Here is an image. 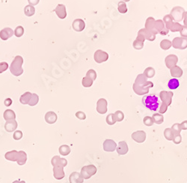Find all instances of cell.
Listing matches in <instances>:
<instances>
[{
	"label": "cell",
	"instance_id": "obj_1",
	"mask_svg": "<svg viewBox=\"0 0 187 183\" xmlns=\"http://www.w3.org/2000/svg\"><path fill=\"white\" fill-rule=\"evenodd\" d=\"M154 86V83L148 80V78L143 74H140L136 77L132 89L136 95H144L148 94L150 88Z\"/></svg>",
	"mask_w": 187,
	"mask_h": 183
},
{
	"label": "cell",
	"instance_id": "obj_2",
	"mask_svg": "<svg viewBox=\"0 0 187 183\" xmlns=\"http://www.w3.org/2000/svg\"><path fill=\"white\" fill-rule=\"evenodd\" d=\"M52 165L53 166V176L54 178L61 180L65 178V172L64 167L68 164V161L66 159L60 158V156L56 155L52 158L51 160Z\"/></svg>",
	"mask_w": 187,
	"mask_h": 183
},
{
	"label": "cell",
	"instance_id": "obj_3",
	"mask_svg": "<svg viewBox=\"0 0 187 183\" xmlns=\"http://www.w3.org/2000/svg\"><path fill=\"white\" fill-rule=\"evenodd\" d=\"M23 58L21 56H17L12 61L11 65L10 67L11 73L16 77H19L23 73Z\"/></svg>",
	"mask_w": 187,
	"mask_h": 183
},
{
	"label": "cell",
	"instance_id": "obj_4",
	"mask_svg": "<svg viewBox=\"0 0 187 183\" xmlns=\"http://www.w3.org/2000/svg\"><path fill=\"white\" fill-rule=\"evenodd\" d=\"M142 104L151 111H157L159 106V99L155 95H146L143 97Z\"/></svg>",
	"mask_w": 187,
	"mask_h": 183
},
{
	"label": "cell",
	"instance_id": "obj_5",
	"mask_svg": "<svg viewBox=\"0 0 187 183\" xmlns=\"http://www.w3.org/2000/svg\"><path fill=\"white\" fill-rule=\"evenodd\" d=\"M185 10L183 7L176 6L172 8L171 11V16L173 20L175 22H180L183 20V16H184Z\"/></svg>",
	"mask_w": 187,
	"mask_h": 183
},
{
	"label": "cell",
	"instance_id": "obj_6",
	"mask_svg": "<svg viewBox=\"0 0 187 183\" xmlns=\"http://www.w3.org/2000/svg\"><path fill=\"white\" fill-rule=\"evenodd\" d=\"M97 173V167L93 164L84 166L81 170V175L84 179H90L92 176L95 175Z\"/></svg>",
	"mask_w": 187,
	"mask_h": 183
},
{
	"label": "cell",
	"instance_id": "obj_7",
	"mask_svg": "<svg viewBox=\"0 0 187 183\" xmlns=\"http://www.w3.org/2000/svg\"><path fill=\"white\" fill-rule=\"evenodd\" d=\"M172 47L177 50H184L187 48V38L176 37L171 41Z\"/></svg>",
	"mask_w": 187,
	"mask_h": 183
},
{
	"label": "cell",
	"instance_id": "obj_8",
	"mask_svg": "<svg viewBox=\"0 0 187 183\" xmlns=\"http://www.w3.org/2000/svg\"><path fill=\"white\" fill-rule=\"evenodd\" d=\"M94 59L97 63L105 62L108 60L109 54L102 50H97L94 53Z\"/></svg>",
	"mask_w": 187,
	"mask_h": 183
},
{
	"label": "cell",
	"instance_id": "obj_9",
	"mask_svg": "<svg viewBox=\"0 0 187 183\" xmlns=\"http://www.w3.org/2000/svg\"><path fill=\"white\" fill-rule=\"evenodd\" d=\"M155 21L156 20L154 19L153 17H149L148 19L146 20V22H145V29L147 31H148L150 33L154 34V35H157L158 32L157 30H156L155 27Z\"/></svg>",
	"mask_w": 187,
	"mask_h": 183
},
{
	"label": "cell",
	"instance_id": "obj_10",
	"mask_svg": "<svg viewBox=\"0 0 187 183\" xmlns=\"http://www.w3.org/2000/svg\"><path fill=\"white\" fill-rule=\"evenodd\" d=\"M174 96V93L172 92H167V91H162L159 93V97L162 102L163 104H166L167 106H170L172 102V98Z\"/></svg>",
	"mask_w": 187,
	"mask_h": 183
},
{
	"label": "cell",
	"instance_id": "obj_11",
	"mask_svg": "<svg viewBox=\"0 0 187 183\" xmlns=\"http://www.w3.org/2000/svg\"><path fill=\"white\" fill-rule=\"evenodd\" d=\"M155 27L158 34H160L162 35H166L169 32V30L166 29L164 22L162 20H156Z\"/></svg>",
	"mask_w": 187,
	"mask_h": 183
},
{
	"label": "cell",
	"instance_id": "obj_12",
	"mask_svg": "<svg viewBox=\"0 0 187 183\" xmlns=\"http://www.w3.org/2000/svg\"><path fill=\"white\" fill-rule=\"evenodd\" d=\"M108 110V102L105 98H100L97 102V111L100 114L106 113Z\"/></svg>",
	"mask_w": 187,
	"mask_h": 183
},
{
	"label": "cell",
	"instance_id": "obj_13",
	"mask_svg": "<svg viewBox=\"0 0 187 183\" xmlns=\"http://www.w3.org/2000/svg\"><path fill=\"white\" fill-rule=\"evenodd\" d=\"M178 62V57H177L174 54H170L168 55L165 59V63H166V66L168 68H171L172 67L177 66V63Z\"/></svg>",
	"mask_w": 187,
	"mask_h": 183
},
{
	"label": "cell",
	"instance_id": "obj_14",
	"mask_svg": "<svg viewBox=\"0 0 187 183\" xmlns=\"http://www.w3.org/2000/svg\"><path fill=\"white\" fill-rule=\"evenodd\" d=\"M132 139H133L136 143L141 144L146 140V133L144 131H137L133 132L131 135Z\"/></svg>",
	"mask_w": 187,
	"mask_h": 183
},
{
	"label": "cell",
	"instance_id": "obj_15",
	"mask_svg": "<svg viewBox=\"0 0 187 183\" xmlns=\"http://www.w3.org/2000/svg\"><path fill=\"white\" fill-rule=\"evenodd\" d=\"M117 148V144L114 140H112L107 139L103 143V149L106 152H114Z\"/></svg>",
	"mask_w": 187,
	"mask_h": 183
},
{
	"label": "cell",
	"instance_id": "obj_16",
	"mask_svg": "<svg viewBox=\"0 0 187 183\" xmlns=\"http://www.w3.org/2000/svg\"><path fill=\"white\" fill-rule=\"evenodd\" d=\"M72 27L76 32H82L85 28V23L82 19H76L72 23Z\"/></svg>",
	"mask_w": 187,
	"mask_h": 183
},
{
	"label": "cell",
	"instance_id": "obj_17",
	"mask_svg": "<svg viewBox=\"0 0 187 183\" xmlns=\"http://www.w3.org/2000/svg\"><path fill=\"white\" fill-rule=\"evenodd\" d=\"M55 12L57 14V16L60 19H65L67 17V11L66 7L65 5L59 4L57 5V7L55 8Z\"/></svg>",
	"mask_w": 187,
	"mask_h": 183
},
{
	"label": "cell",
	"instance_id": "obj_18",
	"mask_svg": "<svg viewBox=\"0 0 187 183\" xmlns=\"http://www.w3.org/2000/svg\"><path fill=\"white\" fill-rule=\"evenodd\" d=\"M14 30L11 28H5L0 31V39L3 41H6L11 38L14 35Z\"/></svg>",
	"mask_w": 187,
	"mask_h": 183
},
{
	"label": "cell",
	"instance_id": "obj_19",
	"mask_svg": "<svg viewBox=\"0 0 187 183\" xmlns=\"http://www.w3.org/2000/svg\"><path fill=\"white\" fill-rule=\"evenodd\" d=\"M69 181L70 183H83L84 179L82 176L81 173L78 172H73L69 176Z\"/></svg>",
	"mask_w": 187,
	"mask_h": 183
},
{
	"label": "cell",
	"instance_id": "obj_20",
	"mask_svg": "<svg viewBox=\"0 0 187 183\" xmlns=\"http://www.w3.org/2000/svg\"><path fill=\"white\" fill-rule=\"evenodd\" d=\"M116 150H117V153L119 155H126L129 150L127 144L125 141H121V142H119L118 146L116 148Z\"/></svg>",
	"mask_w": 187,
	"mask_h": 183
},
{
	"label": "cell",
	"instance_id": "obj_21",
	"mask_svg": "<svg viewBox=\"0 0 187 183\" xmlns=\"http://www.w3.org/2000/svg\"><path fill=\"white\" fill-rule=\"evenodd\" d=\"M170 73L173 78H180V77H182L183 71L180 67L178 66H175L171 68Z\"/></svg>",
	"mask_w": 187,
	"mask_h": 183
},
{
	"label": "cell",
	"instance_id": "obj_22",
	"mask_svg": "<svg viewBox=\"0 0 187 183\" xmlns=\"http://www.w3.org/2000/svg\"><path fill=\"white\" fill-rule=\"evenodd\" d=\"M17 122L15 119L13 120L6 121V123L5 125V129L8 132H13L17 128Z\"/></svg>",
	"mask_w": 187,
	"mask_h": 183
},
{
	"label": "cell",
	"instance_id": "obj_23",
	"mask_svg": "<svg viewBox=\"0 0 187 183\" xmlns=\"http://www.w3.org/2000/svg\"><path fill=\"white\" fill-rule=\"evenodd\" d=\"M57 115L55 112L49 111L45 115V121L48 124H54L57 121Z\"/></svg>",
	"mask_w": 187,
	"mask_h": 183
},
{
	"label": "cell",
	"instance_id": "obj_24",
	"mask_svg": "<svg viewBox=\"0 0 187 183\" xmlns=\"http://www.w3.org/2000/svg\"><path fill=\"white\" fill-rule=\"evenodd\" d=\"M27 161V155L24 151H19L18 152V158L17 161V163L18 165L22 166L24 165L26 163Z\"/></svg>",
	"mask_w": 187,
	"mask_h": 183
},
{
	"label": "cell",
	"instance_id": "obj_25",
	"mask_svg": "<svg viewBox=\"0 0 187 183\" xmlns=\"http://www.w3.org/2000/svg\"><path fill=\"white\" fill-rule=\"evenodd\" d=\"M5 158L10 161H17L18 158V152L16 150L8 152L5 153Z\"/></svg>",
	"mask_w": 187,
	"mask_h": 183
},
{
	"label": "cell",
	"instance_id": "obj_26",
	"mask_svg": "<svg viewBox=\"0 0 187 183\" xmlns=\"http://www.w3.org/2000/svg\"><path fill=\"white\" fill-rule=\"evenodd\" d=\"M32 95V94L29 92H25L24 94H23V95L20 96V101L21 104H29V102Z\"/></svg>",
	"mask_w": 187,
	"mask_h": 183
},
{
	"label": "cell",
	"instance_id": "obj_27",
	"mask_svg": "<svg viewBox=\"0 0 187 183\" xmlns=\"http://www.w3.org/2000/svg\"><path fill=\"white\" fill-rule=\"evenodd\" d=\"M163 21L164 22L165 26H166L167 30H169L171 26V25L173 24L174 23V20L171 16V14H167V15L164 16Z\"/></svg>",
	"mask_w": 187,
	"mask_h": 183
},
{
	"label": "cell",
	"instance_id": "obj_28",
	"mask_svg": "<svg viewBox=\"0 0 187 183\" xmlns=\"http://www.w3.org/2000/svg\"><path fill=\"white\" fill-rule=\"evenodd\" d=\"M3 117L6 121L13 120V119H16V114L12 110H6L4 112Z\"/></svg>",
	"mask_w": 187,
	"mask_h": 183
},
{
	"label": "cell",
	"instance_id": "obj_29",
	"mask_svg": "<svg viewBox=\"0 0 187 183\" xmlns=\"http://www.w3.org/2000/svg\"><path fill=\"white\" fill-rule=\"evenodd\" d=\"M179 86H180V82H179L178 79H176V78L171 79L168 83V88L171 90L176 89H177L179 87Z\"/></svg>",
	"mask_w": 187,
	"mask_h": 183
},
{
	"label": "cell",
	"instance_id": "obj_30",
	"mask_svg": "<svg viewBox=\"0 0 187 183\" xmlns=\"http://www.w3.org/2000/svg\"><path fill=\"white\" fill-rule=\"evenodd\" d=\"M24 13L27 17H32L35 13V8H34L33 5H26L24 8Z\"/></svg>",
	"mask_w": 187,
	"mask_h": 183
},
{
	"label": "cell",
	"instance_id": "obj_31",
	"mask_svg": "<svg viewBox=\"0 0 187 183\" xmlns=\"http://www.w3.org/2000/svg\"><path fill=\"white\" fill-rule=\"evenodd\" d=\"M155 74H156V71L154 68H152V67H148V68H147L145 70L144 73H143V74H144L148 79L154 77V75H155Z\"/></svg>",
	"mask_w": 187,
	"mask_h": 183
},
{
	"label": "cell",
	"instance_id": "obj_32",
	"mask_svg": "<svg viewBox=\"0 0 187 183\" xmlns=\"http://www.w3.org/2000/svg\"><path fill=\"white\" fill-rule=\"evenodd\" d=\"M171 47V41L170 40L164 39L160 42V48L162 50H168V49H170Z\"/></svg>",
	"mask_w": 187,
	"mask_h": 183
},
{
	"label": "cell",
	"instance_id": "obj_33",
	"mask_svg": "<svg viewBox=\"0 0 187 183\" xmlns=\"http://www.w3.org/2000/svg\"><path fill=\"white\" fill-rule=\"evenodd\" d=\"M152 119H153L154 122L157 125L162 124L164 121V117H163V114L160 113H154L152 117Z\"/></svg>",
	"mask_w": 187,
	"mask_h": 183
},
{
	"label": "cell",
	"instance_id": "obj_34",
	"mask_svg": "<svg viewBox=\"0 0 187 183\" xmlns=\"http://www.w3.org/2000/svg\"><path fill=\"white\" fill-rule=\"evenodd\" d=\"M118 10L121 14H126L127 12V6L126 2L121 1L118 4Z\"/></svg>",
	"mask_w": 187,
	"mask_h": 183
},
{
	"label": "cell",
	"instance_id": "obj_35",
	"mask_svg": "<svg viewBox=\"0 0 187 183\" xmlns=\"http://www.w3.org/2000/svg\"><path fill=\"white\" fill-rule=\"evenodd\" d=\"M59 151L61 155L66 156V155H68L70 153V148L67 145H62L59 147Z\"/></svg>",
	"mask_w": 187,
	"mask_h": 183
},
{
	"label": "cell",
	"instance_id": "obj_36",
	"mask_svg": "<svg viewBox=\"0 0 187 183\" xmlns=\"http://www.w3.org/2000/svg\"><path fill=\"white\" fill-rule=\"evenodd\" d=\"M183 28V25H181L180 23L177 22H174L173 24L171 25V28L169 29V31L172 32H180L181 30Z\"/></svg>",
	"mask_w": 187,
	"mask_h": 183
},
{
	"label": "cell",
	"instance_id": "obj_37",
	"mask_svg": "<svg viewBox=\"0 0 187 183\" xmlns=\"http://www.w3.org/2000/svg\"><path fill=\"white\" fill-rule=\"evenodd\" d=\"M171 128L172 131H173L174 137L177 135H180V132L182 131L180 127V124H179V123H175V124H174Z\"/></svg>",
	"mask_w": 187,
	"mask_h": 183
},
{
	"label": "cell",
	"instance_id": "obj_38",
	"mask_svg": "<svg viewBox=\"0 0 187 183\" xmlns=\"http://www.w3.org/2000/svg\"><path fill=\"white\" fill-rule=\"evenodd\" d=\"M164 136L166 137V139L168 140H173L174 135L171 128H166V129H165Z\"/></svg>",
	"mask_w": 187,
	"mask_h": 183
},
{
	"label": "cell",
	"instance_id": "obj_39",
	"mask_svg": "<svg viewBox=\"0 0 187 183\" xmlns=\"http://www.w3.org/2000/svg\"><path fill=\"white\" fill-rule=\"evenodd\" d=\"M94 81L92 80L91 79L89 78V77H85L82 78V86H84V87H91V86L93 85Z\"/></svg>",
	"mask_w": 187,
	"mask_h": 183
},
{
	"label": "cell",
	"instance_id": "obj_40",
	"mask_svg": "<svg viewBox=\"0 0 187 183\" xmlns=\"http://www.w3.org/2000/svg\"><path fill=\"white\" fill-rule=\"evenodd\" d=\"M38 101H39L38 95L37 94L33 93L32 95V97H31L29 102V106H32V107L35 106V105L38 103Z\"/></svg>",
	"mask_w": 187,
	"mask_h": 183
},
{
	"label": "cell",
	"instance_id": "obj_41",
	"mask_svg": "<svg viewBox=\"0 0 187 183\" xmlns=\"http://www.w3.org/2000/svg\"><path fill=\"white\" fill-rule=\"evenodd\" d=\"M144 41L136 39L133 41V43H132V46H133L134 49H136V50H141V49L144 48Z\"/></svg>",
	"mask_w": 187,
	"mask_h": 183
},
{
	"label": "cell",
	"instance_id": "obj_42",
	"mask_svg": "<svg viewBox=\"0 0 187 183\" xmlns=\"http://www.w3.org/2000/svg\"><path fill=\"white\" fill-rule=\"evenodd\" d=\"M106 121L107 124L109 125V126L115 125V123L117 122H116V120H115V116H114V113L109 114V115L106 117Z\"/></svg>",
	"mask_w": 187,
	"mask_h": 183
},
{
	"label": "cell",
	"instance_id": "obj_43",
	"mask_svg": "<svg viewBox=\"0 0 187 183\" xmlns=\"http://www.w3.org/2000/svg\"><path fill=\"white\" fill-rule=\"evenodd\" d=\"M14 35H16V37H22V36L23 35V34H24V28L21 26H17V28L15 29V30L14 31Z\"/></svg>",
	"mask_w": 187,
	"mask_h": 183
},
{
	"label": "cell",
	"instance_id": "obj_44",
	"mask_svg": "<svg viewBox=\"0 0 187 183\" xmlns=\"http://www.w3.org/2000/svg\"><path fill=\"white\" fill-rule=\"evenodd\" d=\"M114 116H115L116 122H121V121H123V119H124V114H123V112L121 111V110L116 111L115 113H114Z\"/></svg>",
	"mask_w": 187,
	"mask_h": 183
},
{
	"label": "cell",
	"instance_id": "obj_45",
	"mask_svg": "<svg viewBox=\"0 0 187 183\" xmlns=\"http://www.w3.org/2000/svg\"><path fill=\"white\" fill-rule=\"evenodd\" d=\"M85 77H89V78L92 80L94 81L96 79H97V72L93 69L88 70V71H87L86 76H85Z\"/></svg>",
	"mask_w": 187,
	"mask_h": 183
},
{
	"label": "cell",
	"instance_id": "obj_46",
	"mask_svg": "<svg viewBox=\"0 0 187 183\" xmlns=\"http://www.w3.org/2000/svg\"><path fill=\"white\" fill-rule=\"evenodd\" d=\"M136 39L140 40V41H144L145 42V28L141 29V30L139 31Z\"/></svg>",
	"mask_w": 187,
	"mask_h": 183
},
{
	"label": "cell",
	"instance_id": "obj_47",
	"mask_svg": "<svg viewBox=\"0 0 187 183\" xmlns=\"http://www.w3.org/2000/svg\"><path fill=\"white\" fill-rule=\"evenodd\" d=\"M143 122L146 126H152L154 123L153 119L150 117H145L143 119Z\"/></svg>",
	"mask_w": 187,
	"mask_h": 183
},
{
	"label": "cell",
	"instance_id": "obj_48",
	"mask_svg": "<svg viewBox=\"0 0 187 183\" xmlns=\"http://www.w3.org/2000/svg\"><path fill=\"white\" fill-rule=\"evenodd\" d=\"M8 68V64L5 62H0V74L3 73Z\"/></svg>",
	"mask_w": 187,
	"mask_h": 183
},
{
	"label": "cell",
	"instance_id": "obj_49",
	"mask_svg": "<svg viewBox=\"0 0 187 183\" xmlns=\"http://www.w3.org/2000/svg\"><path fill=\"white\" fill-rule=\"evenodd\" d=\"M23 137V132L21 131H16L13 135V138L15 140H19Z\"/></svg>",
	"mask_w": 187,
	"mask_h": 183
},
{
	"label": "cell",
	"instance_id": "obj_50",
	"mask_svg": "<svg viewBox=\"0 0 187 183\" xmlns=\"http://www.w3.org/2000/svg\"><path fill=\"white\" fill-rule=\"evenodd\" d=\"M76 117L79 119H81V120H85V119H86V115H85V113L82 111H79L77 112V113H76Z\"/></svg>",
	"mask_w": 187,
	"mask_h": 183
},
{
	"label": "cell",
	"instance_id": "obj_51",
	"mask_svg": "<svg viewBox=\"0 0 187 183\" xmlns=\"http://www.w3.org/2000/svg\"><path fill=\"white\" fill-rule=\"evenodd\" d=\"M180 36L183 38H187V26H183L182 30H181L180 32Z\"/></svg>",
	"mask_w": 187,
	"mask_h": 183
},
{
	"label": "cell",
	"instance_id": "obj_52",
	"mask_svg": "<svg viewBox=\"0 0 187 183\" xmlns=\"http://www.w3.org/2000/svg\"><path fill=\"white\" fill-rule=\"evenodd\" d=\"M167 110H168V106H167L166 104H163V103L160 106V108H159V113L160 114L165 113L167 111Z\"/></svg>",
	"mask_w": 187,
	"mask_h": 183
},
{
	"label": "cell",
	"instance_id": "obj_53",
	"mask_svg": "<svg viewBox=\"0 0 187 183\" xmlns=\"http://www.w3.org/2000/svg\"><path fill=\"white\" fill-rule=\"evenodd\" d=\"M172 141H173V142H174L175 144H180L181 141H182V137H181L180 135L175 136V137H174L173 140H172Z\"/></svg>",
	"mask_w": 187,
	"mask_h": 183
},
{
	"label": "cell",
	"instance_id": "obj_54",
	"mask_svg": "<svg viewBox=\"0 0 187 183\" xmlns=\"http://www.w3.org/2000/svg\"><path fill=\"white\" fill-rule=\"evenodd\" d=\"M180 127L182 130H187V120L183 121L182 123H180Z\"/></svg>",
	"mask_w": 187,
	"mask_h": 183
},
{
	"label": "cell",
	"instance_id": "obj_55",
	"mask_svg": "<svg viewBox=\"0 0 187 183\" xmlns=\"http://www.w3.org/2000/svg\"><path fill=\"white\" fill-rule=\"evenodd\" d=\"M4 104H5V105L6 107H9V106H11V104H12V100L11 98H7V99H5V101H4Z\"/></svg>",
	"mask_w": 187,
	"mask_h": 183
},
{
	"label": "cell",
	"instance_id": "obj_56",
	"mask_svg": "<svg viewBox=\"0 0 187 183\" xmlns=\"http://www.w3.org/2000/svg\"><path fill=\"white\" fill-rule=\"evenodd\" d=\"M28 2H29V5H38L39 3V2H40V0H28Z\"/></svg>",
	"mask_w": 187,
	"mask_h": 183
},
{
	"label": "cell",
	"instance_id": "obj_57",
	"mask_svg": "<svg viewBox=\"0 0 187 183\" xmlns=\"http://www.w3.org/2000/svg\"><path fill=\"white\" fill-rule=\"evenodd\" d=\"M183 23H184V26H187V11H185L184 16H183Z\"/></svg>",
	"mask_w": 187,
	"mask_h": 183
},
{
	"label": "cell",
	"instance_id": "obj_58",
	"mask_svg": "<svg viewBox=\"0 0 187 183\" xmlns=\"http://www.w3.org/2000/svg\"><path fill=\"white\" fill-rule=\"evenodd\" d=\"M12 183H26V182H25V181H21V180H16Z\"/></svg>",
	"mask_w": 187,
	"mask_h": 183
},
{
	"label": "cell",
	"instance_id": "obj_59",
	"mask_svg": "<svg viewBox=\"0 0 187 183\" xmlns=\"http://www.w3.org/2000/svg\"><path fill=\"white\" fill-rule=\"evenodd\" d=\"M121 1L124 2H130V0H121Z\"/></svg>",
	"mask_w": 187,
	"mask_h": 183
},
{
	"label": "cell",
	"instance_id": "obj_60",
	"mask_svg": "<svg viewBox=\"0 0 187 183\" xmlns=\"http://www.w3.org/2000/svg\"><path fill=\"white\" fill-rule=\"evenodd\" d=\"M186 101H187V99H186Z\"/></svg>",
	"mask_w": 187,
	"mask_h": 183
}]
</instances>
